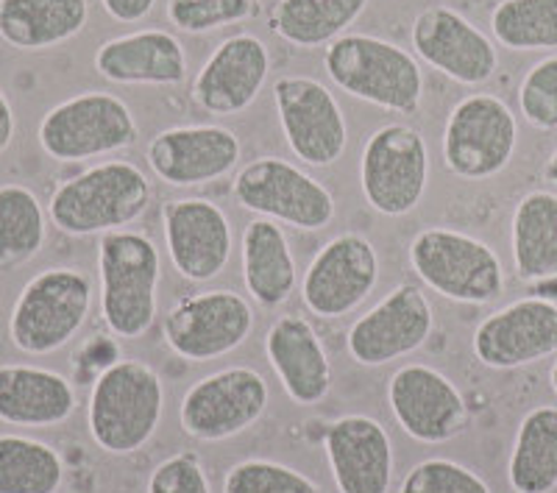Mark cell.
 <instances>
[{
  "label": "cell",
  "mask_w": 557,
  "mask_h": 493,
  "mask_svg": "<svg viewBox=\"0 0 557 493\" xmlns=\"http://www.w3.org/2000/svg\"><path fill=\"white\" fill-rule=\"evenodd\" d=\"M165 412V385L143 360H114L89 391V435L107 455L126 457L146 449Z\"/></svg>",
  "instance_id": "1"
},
{
  "label": "cell",
  "mask_w": 557,
  "mask_h": 493,
  "mask_svg": "<svg viewBox=\"0 0 557 493\" xmlns=\"http://www.w3.org/2000/svg\"><path fill=\"white\" fill-rule=\"evenodd\" d=\"M323 70L341 93L393 114H418L424 70L410 51L371 34H343L323 53Z\"/></svg>",
  "instance_id": "2"
},
{
  "label": "cell",
  "mask_w": 557,
  "mask_h": 493,
  "mask_svg": "<svg viewBox=\"0 0 557 493\" xmlns=\"http://www.w3.org/2000/svg\"><path fill=\"white\" fill-rule=\"evenodd\" d=\"M101 276V316L121 341H139L151 332L159 316L162 262L159 248L143 232H109L98 243Z\"/></svg>",
  "instance_id": "3"
},
{
  "label": "cell",
  "mask_w": 557,
  "mask_h": 493,
  "mask_svg": "<svg viewBox=\"0 0 557 493\" xmlns=\"http://www.w3.org/2000/svg\"><path fill=\"white\" fill-rule=\"evenodd\" d=\"M151 184L132 162H103L78 173L53 193L48 215L70 237L121 232L146 215Z\"/></svg>",
  "instance_id": "4"
},
{
  "label": "cell",
  "mask_w": 557,
  "mask_h": 493,
  "mask_svg": "<svg viewBox=\"0 0 557 493\" xmlns=\"http://www.w3.org/2000/svg\"><path fill=\"white\" fill-rule=\"evenodd\" d=\"M407 260L430 291L449 301L482 307L496 301L505 291L499 254L474 234L457 229H421L410 241Z\"/></svg>",
  "instance_id": "5"
},
{
  "label": "cell",
  "mask_w": 557,
  "mask_h": 493,
  "mask_svg": "<svg viewBox=\"0 0 557 493\" xmlns=\"http://www.w3.org/2000/svg\"><path fill=\"white\" fill-rule=\"evenodd\" d=\"M92 310V282L78 268H48L28 279L9 318V337L23 355L42 357L67 346Z\"/></svg>",
  "instance_id": "6"
},
{
  "label": "cell",
  "mask_w": 557,
  "mask_h": 493,
  "mask_svg": "<svg viewBox=\"0 0 557 493\" xmlns=\"http://www.w3.org/2000/svg\"><path fill=\"white\" fill-rule=\"evenodd\" d=\"M430 148L424 134L407 123H387L366 139L360 187L368 207L385 218L416 212L430 187Z\"/></svg>",
  "instance_id": "7"
},
{
  "label": "cell",
  "mask_w": 557,
  "mask_h": 493,
  "mask_svg": "<svg viewBox=\"0 0 557 493\" xmlns=\"http://www.w3.org/2000/svg\"><path fill=\"white\" fill-rule=\"evenodd\" d=\"M232 196L246 212L301 232H321L337 215L335 196L310 173L278 157L251 159L240 168Z\"/></svg>",
  "instance_id": "8"
},
{
  "label": "cell",
  "mask_w": 557,
  "mask_h": 493,
  "mask_svg": "<svg viewBox=\"0 0 557 493\" xmlns=\"http://www.w3.org/2000/svg\"><path fill=\"white\" fill-rule=\"evenodd\" d=\"M139 137L137 121L123 98L112 93H82L39 123V146L57 162H84L132 148Z\"/></svg>",
  "instance_id": "9"
},
{
  "label": "cell",
  "mask_w": 557,
  "mask_h": 493,
  "mask_svg": "<svg viewBox=\"0 0 557 493\" xmlns=\"http://www.w3.org/2000/svg\"><path fill=\"white\" fill-rule=\"evenodd\" d=\"M519 123L502 98L474 93L451 107L444 128L446 171L466 182H487L513 162Z\"/></svg>",
  "instance_id": "10"
},
{
  "label": "cell",
  "mask_w": 557,
  "mask_h": 493,
  "mask_svg": "<svg viewBox=\"0 0 557 493\" xmlns=\"http://www.w3.org/2000/svg\"><path fill=\"white\" fill-rule=\"evenodd\" d=\"M253 332L251 301L235 291H203L184 296L162 318V337L187 362L232 355Z\"/></svg>",
  "instance_id": "11"
},
{
  "label": "cell",
  "mask_w": 557,
  "mask_h": 493,
  "mask_svg": "<svg viewBox=\"0 0 557 493\" xmlns=\"http://www.w3.org/2000/svg\"><path fill=\"white\" fill-rule=\"evenodd\" d=\"M271 391L260 371L232 366L209 373L184 393L182 430L201 443L228 441L251 430L268 410Z\"/></svg>",
  "instance_id": "12"
},
{
  "label": "cell",
  "mask_w": 557,
  "mask_h": 493,
  "mask_svg": "<svg viewBox=\"0 0 557 493\" xmlns=\"http://www.w3.org/2000/svg\"><path fill=\"white\" fill-rule=\"evenodd\" d=\"M380 282V254L374 243L357 232L332 237L312 257L301 279V301L323 321L346 318L360 310Z\"/></svg>",
  "instance_id": "13"
},
{
  "label": "cell",
  "mask_w": 557,
  "mask_h": 493,
  "mask_svg": "<svg viewBox=\"0 0 557 493\" xmlns=\"http://www.w3.org/2000/svg\"><path fill=\"white\" fill-rule=\"evenodd\" d=\"M278 126L287 148L310 168H332L348 143L341 103L318 78L278 76L273 82Z\"/></svg>",
  "instance_id": "14"
},
{
  "label": "cell",
  "mask_w": 557,
  "mask_h": 493,
  "mask_svg": "<svg viewBox=\"0 0 557 493\" xmlns=\"http://www.w3.org/2000/svg\"><path fill=\"white\" fill-rule=\"evenodd\" d=\"M435 329V316L426 293L412 282L393 287L374 310L357 318L348 329L346 348L351 360L366 368H380L416 355Z\"/></svg>",
  "instance_id": "15"
},
{
  "label": "cell",
  "mask_w": 557,
  "mask_h": 493,
  "mask_svg": "<svg viewBox=\"0 0 557 493\" xmlns=\"http://www.w3.org/2000/svg\"><path fill=\"white\" fill-rule=\"evenodd\" d=\"M412 51L462 87H482L499 70L494 39L449 7H430L412 20Z\"/></svg>",
  "instance_id": "16"
},
{
  "label": "cell",
  "mask_w": 557,
  "mask_h": 493,
  "mask_svg": "<svg viewBox=\"0 0 557 493\" xmlns=\"http://www.w3.org/2000/svg\"><path fill=\"white\" fill-rule=\"evenodd\" d=\"M387 405L396 424L418 443H449L469 430V405L455 382L430 366H405L387 382Z\"/></svg>",
  "instance_id": "17"
},
{
  "label": "cell",
  "mask_w": 557,
  "mask_h": 493,
  "mask_svg": "<svg viewBox=\"0 0 557 493\" xmlns=\"http://www.w3.org/2000/svg\"><path fill=\"white\" fill-rule=\"evenodd\" d=\"M471 348L491 371H513L557 355V304L541 296L507 304L482 318Z\"/></svg>",
  "instance_id": "18"
},
{
  "label": "cell",
  "mask_w": 557,
  "mask_h": 493,
  "mask_svg": "<svg viewBox=\"0 0 557 493\" xmlns=\"http://www.w3.org/2000/svg\"><path fill=\"white\" fill-rule=\"evenodd\" d=\"M165 248L173 268L193 285L212 282L232 260V223L209 198H176L162 207Z\"/></svg>",
  "instance_id": "19"
},
{
  "label": "cell",
  "mask_w": 557,
  "mask_h": 493,
  "mask_svg": "<svg viewBox=\"0 0 557 493\" xmlns=\"http://www.w3.org/2000/svg\"><path fill=\"white\" fill-rule=\"evenodd\" d=\"M271 76V51L253 34L223 39L193 78L190 98L212 118H232L251 107Z\"/></svg>",
  "instance_id": "20"
},
{
  "label": "cell",
  "mask_w": 557,
  "mask_h": 493,
  "mask_svg": "<svg viewBox=\"0 0 557 493\" xmlns=\"http://www.w3.org/2000/svg\"><path fill=\"white\" fill-rule=\"evenodd\" d=\"M240 153L237 134L223 126L165 128L146 148L153 176L176 190L226 178L240 162Z\"/></svg>",
  "instance_id": "21"
},
{
  "label": "cell",
  "mask_w": 557,
  "mask_h": 493,
  "mask_svg": "<svg viewBox=\"0 0 557 493\" xmlns=\"http://www.w3.org/2000/svg\"><path fill=\"white\" fill-rule=\"evenodd\" d=\"M323 449L341 493H387L393 482V443L371 416H343L323 435Z\"/></svg>",
  "instance_id": "22"
},
{
  "label": "cell",
  "mask_w": 557,
  "mask_h": 493,
  "mask_svg": "<svg viewBox=\"0 0 557 493\" xmlns=\"http://www.w3.org/2000/svg\"><path fill=\"white\" fill-rule=\"evenodd\" d=\"M265 355L287 396L301 407L321 405L330 396L332 362L315 326L298 312H285L271 323Z\"/></svg>",
  "instance_id": "23"
},
{
  "label": "cell",
  "mask_w": 557,
  "mask_h": 493,
  "mask_svg": "<svg viewBox=\"0 0 557 493\" xmlns=\"http://www.w3.org/2000/svg\"><path fill=\"white\" fill-rule=\"evenodd\" d=\"M96 70L123 87H178L187 78V53L176 34L143 28L103 42L96 51Z\"/></svg>",
  "instance_id": "24"
},
{
  "label": "cell",
  "mask_w": 557,
  "mask_h": 493,
  "mask_svg": "<svg viewBox=\"0 0 557 493\" xmlns=\"http://www.w3.org/2000/svg\"><path fill=\"white\" fill-rule=\"evenodd\" d=\"M78 407L76 387L67 377L48 368L0 366V421L9 427L64 424Z\"/></svg>",
  "instance_id": "25"
},
{
  "label": "cell",
  "mask_w": 557,
  "mask_h": 493,
  "mask_svg": "<svg viewBox=\"0 0 557 493\" xmlns=\"http://www.w3.org/2000/svg\"><path fill=\"white\" fill-rule=\"evenodd\" d=\"M243 282L251 298L265 310L290 301L296 291V257L285 229L276 221L257 218L246 226L240 243Z\"/></svg>",
  "instance_id": "26"
},
{
  "label": "cell",
  "mask_w": 557,
  "mask_h": 493,
  "mask_svg": "<svg viewBox=\"0 0 557 493\" xmlns=\"http://www.w3.org/2000/svg\"><path fill=\"white\" fill-rule=\"evenodd\" d=\"M89 0H0V39L17 51H48L84 32Z\"/></svg>",
  "instance_id": "27"
},
{
  "label": "cell",
  "mask_w": 557,
  "mask_h": 493,
  "mask_svg": "<svg viewBox=\"0 0 557 493\" xmlns=\"http://www.w3.org/2000/svg\"><path fill=\"white\" fill-rule=\"evenodd\" d=\"M516 276L527 285L557 279V196L532 190L516 204L510 223Z\"/></svg>",
  "instance_id": "28"
},
{
  "label": "cell",
  "mask_w": 557,
  "mask_h": 493,
  "mask_svg": "<svg viewBox=\"0 0 557 493\" xmlns=\"http://www.w3.org/2000/svg\"><path fill=\"white\" fill-rule=\"evenodd\" d=\"M368 0H276L271 32L301 51L341 39L366 12Z\"/></svg>",
  "instance_id": "29"
},
{
  "label": "cell",
  "mask_w": 557,
  "mask_h": 493,
  "mask_svg": "<svg viewBox=\"0 0 557 493\" xmlns=\"http://www.w3.org/2000/svg\"><path fill=\"white\" fill-rule=\"evenodd\" d=\"M507 480L516 493H552L557 488V407L527 412L516 432L507 463Z\"/></svg>",
  "instance_id": "30"
},
{
  "label": "cell",
  "mask_w": 557,
  "mask_h": 493,
  "mask_svg": "<svg viewBox=\"0 0 557 493\" xmlns=\"http://www.w3.org/2000/svg\"><path fill=\"white\" fill-rule=\"evenodd\" d=\"M48 241V218L28 187H0V266L20 268L32 262Z\"/></svg>",
  "instance_id": "31"
},
{
  "label": "cell",
  "mask_w": 557,
  "mask_h": 493,
  "mask_svg": "<svg viewBox=\"0 0 557 493\" xmlns=\"http://www.w3.org/2000/svg\"><path fill=\"white\" fill-rule=\"evenodd\" d=\"M64 463L53 446L34 437L0 435V493H57Z\"/></svg>",
  "instance_id": "32"
},
{
  "label": "cell",
  "mask_w": 557,
  "mask_h": 493,
  "mask_svg": "<svg viewBox=\"0 0 557 493\" xmlns=\"http://www.w3.org/2000/svg\"><path fill=\"white\" fill-rule=\"evenodd\" d=\"M491 32L507 51H557V0H499Z\"/></svg>",
  "instance_id": "33"
},
{
  "label": "cell",
  "mask_w": 557,
  "mask_h": 493,
  "mask_svg": "<svg viewBox=\"0 0 557 493\" xmlns=\"http://www.w3.org/2000/svg\"><path fill=\"white\" fill-rule=\"evenodd\" d=\"M262 0H168L165 14L171 26L184 34H207L257 20Z\"/></svg>",
  "instance_id": "34"
},
{
  "label": "cell",
  "mask_w": 557,
  "mask_h": 493,
  "mask_svg": "<svg viewBox=\"0 0 557 493\" xmlns=\"http://www.w3.org/2000/svg\"><path fill=\"white\" fill-rule=\"evenodd\" d=\"M223 493H323V488L282 463L243 460L223 477Z\"/></svg>",
  "instance_id": "35"
},
{
  "label": "cell",
  "mask_w": 557,
  "mask_h": 493,
  "mask_svg": "<svg viewBox=\"0 0 557 493\" xmlns=\"http://www.w3.org/2000/svg\"><path fill=\"white\" fill-rule=\"evenodd\" d=\"M521 118L539 132L557 128V53L532 64L519 84Z\"/></svg>",
  "instance_id": "36"
},
{
  "label": "cell",
  "mask_w": 557,
  "mask_h": 493,
  "mask_svg": "<svg viewBox=\"0 0 557 493\" xmlns=\"http://www.w3.org/2000/svg\"><path fill=\"white\" fill-rule=\"evenodd\" d=\"M399 493H491V488L469 466L446 457H430L410 468V474L401 480Z\"/></svg>",
  "instance_id": "37"
},
{
  "label": "cell",
  "mask_w": 557,
  "mask_h": 493,
  "mask_svg": "<svg viewBox=\"0 0 557 493\" xmlns=\"http://www.w3.org/2000/svg\"><path fill=\"white\" fill-rule=\"evenodd\" d=\"M146 493H212V485L201 460L193 452H178L153 468Z\"/></svg>",
  "instance_id": "38"
},
{
  "label": "cell",
  "mask_w": 557,
  "mask_h": 493,
  "mask_svg": "<svg viewBox=\"0 0 557 493\" xmlns=\"http://www.w3.org/2000/svg\"><path fill=\"white\" fill-rule=\"evenodd\" d=\"M101 7L117 23L134 26V23H143L153 12L157 0H101Z\"/></svg>",
  "instance_id": "39"
},
{
  "label": "cell",
  "mask_w": 557,
  "mask_h": 493,
  "mask_svg": "<svg viewBox=\"0 0 557 493\" xmlns=\"http://www.w3.org/2000/svg\"><path fill=\"white\" fill-rule=\"evenodd\" d=\"M12 137H14V112H12V103H9L7 93L0 89V153L12 146Z\"/></svg>",
  "instance_id": "40"
},
{
  "label": "cell",
  "mask_w": 557,
  "mask_h": 493,
  "mask_svg": "<svg viewBox=\"0 0 557 493\" xmlns=\"http://www.w3.org/2000/svg\"><path fill=\"white\" fill-rule=\"evenodd\" d=\"M544 178H546V182H549V184H555V187H557V148H555V151H552V157L546 159Z\"/></svg>",
  "instance_id": "41"
},
{
  "label": "cell",
  "mask_w": 557,
  "mask_h": 493,
  "mask_svg": "<svg viewBox=\"0 0 557 493\" xmlns=\"http://www.w3.org/2000/svg\"><path fill=\"white\" fill-rule=\"evenodd\" d=\"M549 385H552V393L557 396V360H555V366H552V371H549Z\"/></svg>",
  "instance_id": "42"
}]
</instances>
